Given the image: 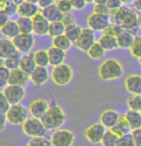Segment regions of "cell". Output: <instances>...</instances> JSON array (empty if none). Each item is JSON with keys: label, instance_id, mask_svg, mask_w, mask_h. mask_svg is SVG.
<instances>
[{"label": "cell", "instance_id": "6da1fadb", "mask_svg": "<svg viewBox=\"0 0 141 146\" xmlns=\"http://www.w3.org/2000/svg\"><path fill=\"white\" fill-rule=\"evenodd\" d=\"M110 20L121 26L123 30L129 31L134 34L139 27V17L136 12L129 8H119V9L110 10Z\"/></svg>", "mask_w": 141, "mask_h": 146}, {"label": "cell", "instance_id": "7a4b0ae2", "mask_svg": "<svg viewBox=\"0 0 141 146\" xmlns=\"http://www.w3.org/2000/svg\"><path fill=\"white\" fill-rule=\"evenodd\" d=\"M41 120L48 130H57L65 123L66 114L58 105L54 104L49 107L48 111L42 117Z\"/></svg>", "mask_w": 141, "mask_h": 146}, {"label": "cell", "instance_id": "3957f363", "mask_svg": "<svg viewBox=\"0 0 141 146\" xmlns=\"http://www.w3.org/2000/svg\"><path fill=\"white\" fill-rule=\"evenodd\" d=\"M98 73L101 80L111 81L119 79L124 73V69L117 60L107 59L100 66Z\"/></svg>", "mask_w": 141, "mask_h": 146}, {"label": "cell", "instance_id": "277c9868", "mask_svg": "<svg viewBox=\"0 0 141 146\" xmlns=\"http://www.w3.org/2000/svg\"><path fill=\"white\" fill-rule=\"evenodd\" d=\"M46 130L48 129L46 128L41 119L35 118V117L27 118V120L22 124L23 133L30 137H45Z\"/></svg>", "mask_w": 141, "mask_h": 146}, {"label": "cell", "instance_id": "5b68a950", "mask_svg": "<svg viewBox=\"0 0 141 146\" xmlns=\"http://www.w3.org/2000/svg\"><path fill=\"white\" fill-rule=\"evenodd\" d=\"M74 72L69 64H62L54 66L51 71V78L53 82L58 86H66L72 81Z\"/></svg>", "mask_w": 141, "mask_h": 146}, {"label": "cell", "instance_id": "8992f818", "mask_svg": "<svg viewBox=\"0 0 141 146\" xmlns=\"http://www.w3.org/2000/svg\"><path fill=\"white\" fill-rule=\"evenodd\" d=\"M7 122L13 125H22L28 118V111L20 104L12 105L6 113Z\"/></svg>", "mask_w": 141, "mask_h": 146}, {"label": "cell", "instance_id": "52a82bcc", "mask_svg": "<svg viewBox=\"0 0 141 146\" xmlns=\"http://www.w3.org/2000/svg\"><path fill=\"white\" fill-rule=\"evenodd\" d=\"M75 139V134L70 130H57L51 135L50 140L53 146H72Z\"/></svg>", "mask_w": 141, "mask_h": 146}, {"label": "cell", "instance_id": "ba28073f", "mask_svg": "<svg viewBox=\"0 0 141 146\" xmlns=\"http://www.w3.org/2000/svg\"><path fill=\"white\" fill-rule=\"evenodd\" d=\"M13 42L17 47V51L19 53L28 54L33 48L34 42H35V38L32 34H22L20 33L19 36H17L14 40H12Z\"/></svg>", "mask_w": 141, "mask_h": 146}, {"label": "cell", "instance_id": "9c48e42d", "mask_svg": "<svg viewBox=\"0 0 141 146\" xmlns=\"http://www.w3.org/2000/svg\"><path fill=\"white\" fill-rule=\"evenodd\" d=\"M2 92L4 93L8 101L11 105H15L19 104L20 101L25 97V90L23 87L19 86H13V85H7L3 88Z\"/></svg>", "mask_w": 141, "mask_h": 146}, {"label": "cell", "instance_id": "30bf717a", "mask_svg": "<svg viewBox=\"0 0 141 146\" xmlns=\"http://www.w3.org/2000/svg\"><path fill=\"white\" fill-rule=\"evenodd\" d=\"M110 17L99 14H91L87 19L88 27L93 31H103L110 24Z\"/></svg>", "mask_w": 141, "mask_h": 146}, {"label": "cell", "instance_id": "8fae6325", "mask_svg": "<svg viewBox=\"0 0 141 146\" xmlns=\"http://www.w3.org/2000/svg\"><path fill=\"white\" fill-rule=\"evenodd\" d=\"M106 128L101 123H96L91 125L84 131V135L91 143H100L101 142L104 134L106 132Z\"/></svg>", "mask_w": 141, "mask_h": 146}, {"label": "cell", "instance_id": "7c38bea8", "mask_svg": "<svg viewBox=\"0 0 141 146\" xmlns=\"http://www.w3.org/2000/svg\"><path fill=\"white\" fill-rule=\"evenodd\" d=\"M95 42L96 41L94 31L91 30L90 28H86V29L82 30L81 34L78 36V38L75 42V44L79 50L87 52Z\"/></svg>", "mask_w": 141, "mask_h": 146}, {"label": "cell", "instance_id": "4fadbf2b", "mask_svg": "<svg viewBox=\"0 0 141 146\" xmlns=\"http://www.w3.org/2000/svg\"><path fill=\"white\" fill-rule=\"evenodd\" d=\"M32 20H33V33L35 35L45 36L46 34H48L50 22L44 17L41 12L38 13L34 17H32Z\"/></svg>", "mask_w": 141, "mask_h": 146}, {"label": "cell", "instance_id": "5bb4252c", "mask_svg": "<svg viewBox=\"0 0 141 146\" xmlns=\"http://www.w3.org/2000/svg\"><path fill=\"white\" fill-rule=\"evenodd\" d=\"M49 109L48 103L44 99H37L34 100L29 106V113H31L32 117L41 119L45 115V113Z\"/></svg>", "mask_w": 141, "mask_h": 146}, {"label": "cell", "instance_id": "9a60e30c", "mask_svg": "<svg viewBox=\"0 0 141 146\" xmlns=\"http://www.w3.org/2000/svg\"><path fill=\"white\" fill-rule=\"evenodd\" d=\"M29 76L30 75H28L27 73L24 72L20 68L11 70L9 81H8V85L19 86V87L24 88V86H26L28 81H29Z\"/></svg>", "mask_w": 141, "mask_h": 146}, {"label": "cell", "instance_id": "2e32d148", "mask_svg": "<svg viewBox=\"0 0 141 146\" xmlns=\"http://www.w3.org/2000/svg\"><path fill=\"white\" fill-rule=\"evenodd\" d=\"M125 87L127 90L134 95L141 94V75L132 74L125 80Z\"/></svg>", "mask_w": 141, "mask_h": 146}, {"label": "cell", "instance_id": "e0dca14e", "mask_svg": "<svg viewBox=\"0 0 141 146\" xmlns=\"http://www.w3.org/2000/svg\"><path fill=\"white\" fill-rule=\"evenodd\" d=\"M40 12H41L40 7L37 4L30 3V2L27 1H24L17 7V15H19V17H22L32 18Z\"/></svg>", "mask_w": 141, "mask_h": 146}, {"label": "cell", "instance_id": "ac0fdd59", "mask_svg": "<svg viewBox=\"0 0 141 146\" xmlns=\"http://www.w3.org/2000/svg\"><path fill=\"white\" fill-rule=\"evenodd\" d=\"M17 52L19 51H17L12 40H9V38H1L0 40V57L2 60L9 58Z\"/></svg>", "mask_w": 141, "mask_h": 146}, {"label": "cell", "instance_id": "d6986e66", "mask_svg": "<svg viewBox=\"0 0 141 146\" xmlns=\"http://www.w3.org/2000/svg\"><path fill=\"white\" fill-rule=\"evenodd\" d=\"M0 31H1L2 35L9 40H14L15 36L20 34V30L17 20H9L4 26L0 27Z\"/></svg>", "mask_w": 141, "mask_h": 146}, {"label": "cell", "instance_id": "ffe728a7", "mask_svg": "<svg viewBox=\"0 0 141 146\" xmlns=\"http://www.w3.org/2000/svg\"><path fill=\"white\" fill-rule=\"evenodd\" d=\"M30 79L33 84H35L36 86H43L44 84H46L48 80V71L46 67L37 66L35 70L31 73Z\"/></svg>", "mask_w": 141, "mask_h": 146}, {"label": "cell", "instance_id": "44dd1931", "mask_svg": "<svg viewBox=\"0 0 141 146\" xmlns=\"http://www.w3.org/2000/svg\"><path fill=\"white\" fill-rule=\"evenodd\" d=\"M110 130L119 137H122L126 135H129L130 132L132 131V128H130V125L126 118V116H120L116 125L110 128Z\"/></svg>", "mask_w": 141, "mask_h": 146}, {"label": "cell", "instance_id": "7402d4cb", "mask_svg": "<svg viewBox=\"0 0 141 146\" xmlns=\"http://www.w3.org/2000/svg\"><path fill=\"white\" fill-rule=\"evenodd\" d=\"M48 52L49 56L50 66H57L59 64H64V61L66 59V51L57 48L55 46H52V47L48 49Z\"/></svg>", "mask_w": 141, "mask_h": 146}, {"label": "cell", "instance_id": "603a6c76", "mask_svg": "<svg viewBox=\"0 0 141 146\" xmlns=\"http://www.w3.org/2000/svg\"><path fill=\"white\" fill-rule=\"evenodd\" d=\"M119 117L120 115L117 111H113V110H107V111H104L103 113L101 114L100 121L105 128L110 129L114 125H116Z\"/></svg>", "mask_w": 141, "mask_h": 146}, {"label": "cell", "instance_id": "cb8c5ba5", "mask_svg": "<svg viewBox=\"0 0 141 146\" xmlns=\"http://www.w3.org/2000/svg\"><path fill=\"white\" fill-rule=\"evenodd\" d=\"M41 13L45 17L49 22H55V21H60L62 18V14L58 9V7L56 6V4H52L50 6L44 8L41 10Z\"/></svg>", "mask_w": 141, "mask_h": 146}, {"label": "cell", "instance_id": "d4e9b609", "mask_svg": "<svg viewBox=\"0 0 141 146\" xmlns=\"http://www.w3.org/2000/svg\"><path fill=\"white\" fill-rule=\"evenodd\" d=\"M36 67H37V64H36L35 59H34V53L23 55L21 57V61H20L19 68L27 73L28 75H31V73L35 70Z\"/></svg>", "mask_w": 141, "mask_h": 146}, {"label": "cell", "instance_id": "484cf974", "mask_svg": "<svg viewBox=\"0 0 141 146\" xmlns=\"http://www.w3.org/2000/svg\"><path fill=\"white\" fill-rule=\"evenodd\" d=\"M134 34H132V32L124 30L120 35L117 36V41H118V45L119 48L123 49H130L132 47V43L134 41Z\"/></svg>", "mask_w": 141, "mask_h": 146}, {"label": "cell", "instance_id": "4316f807", "mask_svg": "<svg viewBox=\"0 0 141 146\" xmlns=\"http://www.w3.org/2000/svg\"><path fill=\"white\" fill-rule=\"evenodd\" d=\"M99 42L101 44V46L105 49V51H112L115 50L119 47L117 38L113 36L109 35H101V38H99Z\"/></svg>", "mask_w": 141, "mask_h": 146}, {"label": "cell", "instance_id": "83f0119b", "mask_svg": "<svg viewBox=\"0 0 141 146\" xmlns=\"http://www.w3.org/2000/svg\"><path fill=\"white\" fill-rule=\"evenodd\" d=\"M52 44H53V46H55L57 48L62 49V50H64V51H67L72 47L73 41L64 34V35L54 36L53 40H52Z\"/></svg>", "mask_w": 141, "mask_h": 146}, {"label": "cell", "instance_id": "f1b7e54d", "mask_svg": "<svg viewBox=\"0 0 141 146\" xmlns=\"http://www.w3.org/2000/svg\"><path fill=\"white\" fill-rule=\"evenodd\" d=\"M126 118L128 119L129 123L132 128V131L141 128V113L140 111H134L130 110L126 113Z\"/></svg>", "mask_w": 141, "mask_h": 146}, {"label": "cell", "instance_id": "f546056e", "mask_svg": "<svg viewBox=\"0 0 141 146\" xmlns=\"http://www.w3.org/2000/svg\"><path fill=\"white\" fill-rule=\"evenodd\" d=\"M34 59H35L36 64L37 66H43L46 67L50 64L49 62V56L48 50H44V49H40L37 50L34 53Z\"/></svg>", "mask_w": 141, "mask_h": 146}, {"label": "cell", "instance_id": "4dcf8cb0", "mask_svg": "<svg viewBox=\"0 0 141 146\" xmlns=\"http://www.w3.org/2000/svg\"><path fill=\"white\" fill-rule=\"evenodd\" d=\"M19 24L20 33L22 34H32L33 33V20L30 17H19L17 19Z\"/></svg>", "mask_w": 141, "mask_h": 146}, {"label": "cell", "instance_id": "1f68e13d", "mask_svg": "<svg viewBox=\"0 0 141 146\" xmlns=\"http://www.w3.org/2000/svg\"><path fill=\"white\" fill-rule=\"evenodd\" d=\"M21 57L22 56H20V55L19 54V52H17V53H15V55H13V56L9 57V58L2 60V61H3L2 66H5L8 69H10V70H15V69L19 68Z\"/></svg>", "mask_w": 141, "mask_h": 146}, {"label": "cell", "instance_id": "d6a6232c", "mask_svg": "<svg viewBox=\"0 0 141 146\" xmlns=\"http://www.w3.org/2000/svg\"><path fill=\"white\" fill-rule=\"evenodd\" d=\"M17 5L13 3L11 0H0V13L10 15L17 14Z\"/></svg>", "mask_w": 141, "mask_h": 146}, {"label": "cell", "instance_id": "836d02e7", "mask_svg": "<svg viewBox=\"0 0 141 146\" xmlns=\"http://www.w3.org/2000/svg\"><path fill=\"white\" fill-rule=\"evenodd\" d=\"M104 53H105V49L101 46V44L99 42V41L94 43L93 45L91 46V48L87 51L88 56H89L91 59H94V60H99V59L103 58L104 56Z\"/></svg>", "mask_w": 141, "mask_h": 146}, {"label": "cell", "instance_id": "e575fe53", "mask_svg": "<svg viewBox=\"0 0 141 146\" xmlns=\"http://www.w3.org/2000/svg\"><path fill=\"white\" fill-rule=\"evenodd\" d=\"M65 32H66V26L63 24L62 21L50 22V24H49L48 35L51 36L52 38L60 36V35H64Z\"/></svg>", "mask_w": 141, "mask_h": 146}, {"label": "cell", "instance_id": "d590c367", "mask_svg": "<svg viewBox=\"0 0 141 146\" xmlns=\"http://www.w3.org/2000/svg\"><path fill=\"white\" fill-rule=\"evenodd\" d=\"M82 30L83 29L79 25L73 24V25H70V26H68V27H66L65 35H66L73 42H75L78 38V36H79L80 34H81Z\"/></svg>", "mask_w": 141, "mask_h": 146}, {"label": "cell", "instance_id": "8d00e7d4", "mask_svg": "<svg viewBox=\"0 0 141 146\" xmlns=\"http://www.w3.org/2000/svg\"><path fill=\"white\" fill-rule=\"evenodd\" d=\"M120 137L116 134H114L110 129H108L104 134L103 139H101V144L103 146H116Z\"/></svg>", "mask_w": 141, "mask_h": 146}, {"label": "cell", "instance_id": "74e56055", "mask_svg": "<svg viewBox=\"0 0 141 146\" xmlns=\"http://www.w3.org/2000/svg\"><path fill=\"white\" fill-rule=\"evenodd\" d=\"M127 104L130 110L134 111H140L141 113V94L130 96V97L128 99Z\"/></svg>", "mask_w": 141, "mask_h": 146}, {"label": "cell", "instance_id": "f35d334b", "mask_svg": "<svg viewBox=\"0 0 141 146\" xmlns=\"http://www.w3.org/2000/svg\"><path fill=\"white\" fill-rule=\"evenodd\" d=\"M130 54L134 58L139 60L141 58V36H135L134 41L132 43V47L130 48Z\"/></svg>", "mask_w": 141, "mask_h": 146}, {"label": "cell", "instance_id": "ab89813d", "mask_svg": "<svg viewBox=\"0 0 141 146\" xmlns=\"http://www.w3.org/2000/svg\"><path fill=\"white\" fill-rule=\"evenodd\" d=\"M123 28L121 26H119L118 24L116 23H113L111 22L107 27L105 28L103 31V35H109V36H118L120 34L123 32Z\"/></svg>", "mask_w": 141, "mask_h": 146}, {"label": "cell", "instance_id": "60d3db41", "mask_svg": "<svg viewBox=\"0 0 141 146\" xmlns=\"http://www.w3.org/2000/svg\"><path fill=\"white\" fill-rule=\"evenodd\" d=\"M55 4L62 14H70L74 9L70 0H56Z\"/></svg>", "mask_w": 141, "mask_h": 146}, {"label": "cell", "instance_id": "b9f144b4", "mask_svg": "<svg viewBox=\"0 0 141 146\" xmlns=\"http://www.w3.org/2000/svg\"><path fill=\"white\" fill-rule=\"evenodd\" d=\"M27 146H53L51 143V140L48 139L45 137H32L28 141Z\"/></svg>", "mask_w": 141, "mask_h": 146}, {"label": "cell", "instance_id": "7bdbcfd3", "mask_svg": "<svg viewBox=\"0 0 141 146\" xmlns=\"http://www.w3.org/2000/svg\"><path fill=\"white\" fill-rule=\"evenodd\" d=\"M10 73H11V70L8 69L5 66H1L0 67V87L1 88H4L8 85Z\"/></svg>", "mask_w": 141, "mask_h": 146}, {"label": "cell", "instance_id": "ee69618b", "mask_svg": "<svg viewBox=\"0 0 141 146\" xmlns=\"http://www.w3.org/2000/svg\"><path fill=\"white\" fill-rule=\"evenodd\" d=\"M116 146H135L134 140L132 139V134L126 135L124 137H120Z\"/></svg>", "mask_w": 141, "mask_h": 146}, {"label": "cell", "instance_id": "f6af8a7d", "mask_svg": "<svg viewBox=\"0 0 141 146\" xmlns=\"http://www.w3.org/2000/svg\"><path fill=\"white\" fill-rule=\"evenodd\" d=\"M12 105L10 104V102L8 101V99L6 98V96L3 92H0V111L1 113L6 114V113L8 111V110L10 109V107Z\"/></svg>", "mask_w": 141, "mask_h": 146}, {"label": "cell", "instance_id": "bcb514c9", "mask_svg": "<svg viewBox=\"0 0 141 146\" xmlns=\"http://www.w3.org/2000/svg\"><path fill=\"white\" fill-rule=\"evenodd\" d=\"M94 13L99 15H109L110 14V9L106 4H96L94 7Z\"/></svg>", "mask_w": 141, "mask_h": 146}, {"label": "cell", "instance_id": "7dc6e473", "mask_svg": "<svg viewBox=\"0 0 141 146\" xmlns=\"http://www.w3.org/2000/svg\"><path fill=\"white\" fill-rule=\"evenodd\" d=\"M60 21L63 22V24L66 26V27H68V26H70V25L75 24V17L70 14H70H63Z\"/></svg>", "mask_w": 141, "mask_h": 146}, {"label": "cell", "instance_id": "c3c4849f", "mask_svg": "<svg viewBox=\"0 0 141 146\" xmlns=\"http://www.w3.org/2000/svg\"><path fill=\"white\" fill-rule=\"evenodd\" d=\"M132 135L134 140L135 146H141V128L134 130L132 132Z\"/></svg>", "mask_w": 141, "mask_h": 146}, {"label": "cell", "instance_id": "681fc988", "mask_svg": "<svg viewBox=\"0 0 141 146\" xmlns=\"http://www.w3.org/2000/svg\"><path fill=\"white\" fill-rule=\"evenodd\" d=\"M72 5L74 7V9L75 10H83L85 8V6L87 5V2L85 0H70Z\"/></svg>", "mask_w": 141, "mask_h": 146}, {"label": "cell", "instance_id": "f907efd6", "mask_svg": "<svg viewBox=\"0 0 141 146\" xmlns=\"http://www.w3.org/2000/svg\"><path fill=\"white\" fill-rule=\"evenodd\" d=\"M106 5H107L110 10L122 8V2L120 1V0H107V3H106Z\"/></svg>", "mask_w": 141, "mask_h": 146}, {"label": "cell", "instance_id": "816d5d0a", "mask_svg": "<svg viewBox=\"0 0 141 146\" xmlns=\"http://www.w3.org/2000/svg\"><path fill=\"white\" fill-rule=\"evenodd\" d=\"M56 0H39L38 2V6L40 7V9H44V8H46L50 5L55 3Z\"/></svg>", "mask_w": 141, "mask_h": 146}, {"label": "cell", "instance_id": "f5cc1de1", "mask_svg": "<svg viewBox=\"0 0 141 146\" xmlns=\"http://www.w3.org/2000/svg\"><path fill=\"white\" fill-rule=\"evenodd\" d=\"M8 21H9V15L0 13V27L4 26Z\"/></svg>", "mask_w": 141, "mask_h": 146}, {"label": "cell", "instance_id": "db71d44e", "mask_svg": "<svg viewBox=\"0 0 141 146\" xmlns=\"http://www.w3.org/2000/svg\"><path fill=\"white\" fill-rule=\"evenodd\" d=\"M0 121H1V128H0V129L3 130L4 128H5V124H6V121H7L6 114H4V113L0 114Z\"/></svg>", "mask_w": 141, "mask_h": 146}, {"label": "cell", "instance_id": "11a10c76", "mask_svg": "<svg viewBox=\"0 0 141 146\" xmlns=\"http://www.w3.org/2000/svg\"><path fill=\"white\" fill-rule=\"evenodd\" d=\"M134 5L135 9H136L137 11L141 12V0H134Z\"/></svg>", "mask_w": 141, "mask_h": 146}, {"label": "cell", "instance_id": "9f6ffc18", "mask_svg": "<svg viewBox=\"0 0 141 146\" xmlns=\"http://www.w3.org/2000/svg\"><path fill=\"white\" fill-rule=\"evenodd\" d=\"M96 4H106L107 3V0H94Z\"/></svg>", "mask_w": 141, "mask_h": 146}, {"label": "cell", "instance_id": "6f0895ef", "mask_svg": "<svg viewBox=\"0 0 141 146\" xmlns=\"http://www.w3.org/2000/svg\"><path fill=\"white\" fill-rule=\"evenodd\" d=\"M11 1L13 2V3H15V5H17V6H19V5L23 3V2H24L25 0H11Z\"/></svg>", "mask_w": 141, "mask_h": 146}, {"label": "cell", "instance_id": "680465c9", "mask_svg": "<svg viewBox=\"0 0 141 146\" xmlns=\"http://www.w3.org/2000/svg\"><path fill=\"white\" fill-rule=\"evenodd\" d=\"M122 2V4H130V3H134V0H120Z\"/></svg>", "mask_w": 141, "mask_h": 146}, {"label": "cell", "instance_id": "91938a15", "mask_svg": "<svg viewBox=\"0 0 141 146\" xmlns=\"http://www.w3.org/2000/svg\"><path fill=\"white\" fill-rule=\"evenodd\" d=\"M25 1H27V2H30V3L37 4V5H38V2H39V0H25Z\"/></svg>", "mask_w": 141, "mask_h": 146}, {"label": "cell", "instance_id": "94428289", "mask_svg": "<svg viewBox=\"0 0 141 146\" xmlns=\"http://www.w3.org/2000/svg\"><path fill=\"white\" fill-rule=\"evenodd\" d=\"M87 3H92V2H94V0H85Z\"/></svg>", "mask_w": 141, "mask_h": 146}, {"label": "cell", "instance_id": "6125c7cd", "mask_svg": "<svg viewBox=\"0 0 141 146\" xmlns=\"http://www.w3.org/2000/svg\"><path fill=\"white\" fill-rule=\"evenodd\" d=\"M139 27L141 28V15L139 17Z\"/></svg>", "mask_w": 141, "mask_h": 146}, {"label": "cell", "instance_id": "be15d7a7", "mask_svg": "<svg viewBox=\"0 0 141 146\" xmlns=\"http://www.w3.org/2000/svg\"><path fill=\"white\" fill-rule=\"evenodd\" d=\"M139 64H140V66H141V58L139 59Z\"/></svg>", "mask_w": 141, "mask_h": 146}]
</instances>
